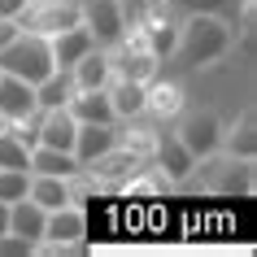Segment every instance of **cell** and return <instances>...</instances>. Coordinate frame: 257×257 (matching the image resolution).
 Wrapping results in <instances>:
<instances>
[{
  "instance_id": "7",
  "label": "cell",
  "mask_w": 257,
  "mask_h": 257,
  "mask_svg": "<svg viewBox=\"0 0 257 257\" xmlns=\"http://www.w3.org/2000/svg\"><path fill=\"white\" fill-rule=\"evenodd\" d=\"M153 166H157L170 183H179V179H188L192 170H196V157L183 149V140H179L175 131H157V140H153Z\"/></svg>"
},
{
  "instance_id": "21",
  "label": "cell",
  "mask_w": 257,
  "mask_h": 257,
  "mask_svg": "<svg viewBox=\"0 0 257 257\" xmlns=\"http://www.w3.org/2000/svg\"><path fill=\"white\" fill-rule=\"evenodd\" d=\"M74 92H79V87H74V79H70V70H53L48 79L35 83V105L40 109H61V105H70Z\"/></svg>"
},
{
  "instance_id": "26",
  "label": "cell",
  "mask_w": 257,
  "mask_h": 257,
  "mask_svg": "<svg viewBox=\"0 0 257 257\" xmlns=\"http://www.w3.org/2000/svg\"><path fill=\"white\" fill-rule=\"evenodd\" d=\"M18 31H22V27H18V18H0V48H5V44H14Z\"/></svg>"
},
{
  "instance_id": "9",
  "label": "cell",
  "mask_w": 257,
  "mask_h": 257,
  "mask_svg": "<svg viewBox=\"0 0 257 257\" xmlns=\"http://www.w3.org/2000/svg\"><path fill=\"white\" fill-rule=\"evenodd\" d=\"M113 144H122V131L118 122H79V131H74V157L79 166H92L100 153H109Z\"/></svg>"
},
{
  "instance_id": "15",
  "label": "cell",
  "mask_w": 257,
  "mask_h": 257,
  "mask_svg": "<svg viewBox=\"0 0 257 257\" xmlns=\"http://www.w3.org/2000/svg\"><path fill=\"white\" fill-rule=\"evenodd\" d=\"M31 175H57V179H74L83 175V166H79V157L74 153H66V149H48V144H35L31 149Z\"/></svg>"
},
{
  "instance_id": "6",
  "label": "cell",
  "mask_w": 257,
  "mask_h": 257,
  "mask_svg": "<svg viewBox=\"0 0 257 257\" xmlns=\"http://www.w3.org/2000/svg\"><path fill=\"white\" fill-rule=\"evenodd\" d=\"M83 27L92 31L96 48H113V44L126 40V27H122L118 0H83Z\"/></svg>"
},
{
  "instance_id": "19",
  "label": "cell",
  "mask_w": 257,
  "mask_h": 257,
  "mask_svg": "<svg viewBox=\"0 0 257 257\" xmlns=\"http://www.w3.org/2000/svg\"><path fill=\"white\" fill-rule=\"evenodd\" d=\"M70 79H74V87H109V79H113L109 48H92V53H83L79 61L70 66Z\"/></svg>"
},
{
  "instance_id": "20",
  "label": "cell",
  "mask_w": 257,
  "mask_h": 257,
  "mask_svg": "<svg viewBox=\"0 0 257 257\" xmlns=\"http://www.w3.org/2000/svg\"><path fill=\"white\" fill-rule=\"evenodd\" d=\"M27 196L40 209H61V205L74 201V188H70V179H57V175H31Z\"/></svg>"
},
{
  "instance_id": "17",
  "label": "cell",
  "mask_w": 257,
  "mask_h": 257,
  "mask_svg": "<svg viewBox=\"0 0 257 257\" xmlns=\"http://www.w3.org/2000/svg\"><path fill=\"white\" fill-rule=\"evenodd\" d=\"M44 218H48V209H40L31 196H22V201L9 205V235H18L27 244H40L44 240Z\"/></svg>"
},
{
  "instance_id": "14",
  "label": "cell",
  "mask_w": 257,
  "mask_h": 257,
  "mask_svg": "<svg viewBox=\"0 0 257 257\" xmlns=\"http://www.w3.org/2000/svg\"><path fill=\"white\" fill-rule=\"evenodd\" d=\"M74 131H79V122H74V113L66 105L61 109H40V144L70 153L74 149Z\"/></svg>"
},
{
  "instance_id": "27",
  "label": "cell",
  "mask_w": 257,
  "mask_h": 257,
  "mask_svg": "<svg viewBox=\"0 0 257 257\" xmlns=\"http://www.w3.org/2000/svg\"><path fill=\"white\" fill-rule=\"evenodd\" d=\"M27 9V0H0V18H18Z\"/></svg>"
},
{
  "instance_id": "22",
  "label": "cell",
  "mask_w": 257,
  "mask_h": 257,
  "mask_svg": "<svg viewBox=\"0 0 257 257\" xmlns=\"http://www.w3.org/2000/svg\"><path fill=\"white\" fill-rule=\"evenodd\" d=\"M170 9H179V14H222V18H240V9L248 5V0H166Z\"/></svg>"
},
{
  "instance_id": "8",
  "label": "cell",
  "mask_w": 257,
  "mask_h": 257,
  "mask_svg": "<svg viewBox=\"0 0 257 257\" xmlns=\"http://www.w3.org/2000/svg\"><path fill=\"white\" fill-rule=\"evenodd\" d=\"M140 166H144V157H140V153L113 144V149L100 153L92 166H83V175H92V179H100V183H109V188H118V183H131V175H136Z\"/></svg>"
},
{
  "instance_id": "2",
  "label": "cell",
  "mask_w": 257,
  "mask_h": 257,
  "mask_svg": "<svg viewBox=\"0 0 257 257\" xmlns=\"http://www.w3.org/2000/svg\"><path fill=\"white\" fill-rule=\"evenodd\" d=\"M0 70L14 74V79H27V83H40L53 74V48H48V35H35V31H18L14 44L0 48Z\"/></svg>"
},
{
  "instance_id": "29",
  "label": "cell",
  "mask_w": 257,
  "mask_h": 257,
  "mask_svg": "<svg viewBox=\"0 0 257 257\" xmlns=\"http://www.w3.org/2000/svg\"><path fill=\"white\" fill-rule=\"evenodd\" d=\"M5 126H9V122H5V118H0V131H5Z\"/></svg>"
},
{
  "instance_id": "28",
  "label": "cell",
  "mask_w": 257,
  "mask_h": 257,
  "mask_svg": "<svg viewBox=\"0 0 257 257\" xmlns=\"http://www.w3.org/2000/svg\"><path fill=\"white\" fill-rule=\"evenodd\" d=\"M5 231H9V205L0 201V235H5Z\"/></svg>"
},
{
  "instance_id": "25",
  "label": "cell",
  "mask_w": 257,
  "mask_h": 257,
  "mask_svg": "<svg viewBox=\"0 0 257 257\" xmlns=\"http://www.w3.org/2000/svg\"><path fill=\"white\" fill-rule=\"evenodd\" d=\"M183 105V92H179L175 83H149V105L144 109H157V113H175V109Z\"/></svg>"
},
{
  "instance_id": "16",
  "label": "cell",
  "mask_w": 257,
  "mask_h": 257,
  "mask_svg": "<svg viewBox=\"0 0 257 257\" xmlns=\"http://www.w3.org/2000/svg\"><path fill=\"white\" fill-rule=\"evenodd\" d=\"M48 48H53V66H57V70H70L83 53H92V48H96V40H92V31L79 22V27H70V31H61V35H53V40H48Z\"/></svg>"
},
{
  "instance_id": "24",
  "label": "cell",
  "mask_w": 257,
  "mask_h": 257,
  "mask_svg": "<svg viewBox=\"0 0 257 257\" xmlns=\"http://www.w3.org/2000/svg\"><path fill=\"white\" fill-rule=\"evenodd\" d=\"M27 188H31V170H5V166H0V201L5 205L22 201Z\"/></svg>"
},
{
  "instance_id": "10",
  "label": "cell",
  "mask_w": 257,
  "mask_h": 257,
  "mask_svg": "<svg viewBox=\"0 0 257 257\" xmlns=\"http://www.w3.org/2000/svg\"><path fill=\"white\" fill-rule=\"evenodd\" d=\"M83 235H87V214H83L74 201L61 205V209H48V218H44V240L48 244H70V248H79Z\"/></svg>"
},
{
  "instance_id": "4",
  "label": "cell",
  "mask_w": 257,
  "mask_h": 257,
  "mask_svg": "<svg viewBox=\"0 0 257 257\" xmlns=\"http://www.w3.org/2000/svg\"><path fill=\"white\" fill-rule=\"evenodd\" d=\"M222 126L227 122L218 118V113H209V109H196V113H188V118L175 126V136L183 140V149L201 162V157H209V153L222 149Z\"/></svg>"
},
{
  "instance_id": "1",
  "label": "cell",
  "mask_w": 257,
  "mask_h": 257,
  "mask_svg": "<svg viewBox=\"0 0 257 257\" xmlns=\"http://www.w3.org/2000/svg\"><path fill=\"white\" fill-rule=\"evenodd\" d=\"M231 48H235V22L231 18H222V14H183L170 61H179L183 70H205V66H218Z\"/></svg>"
},
{
  "instance_id": "5",
  "label": "cell",
  "mask_w": 257,
  "mask_h": 257,
  "mask_svg": "<svg viewBox=\"0 0 257 257\" xmlns=\"http://www.w3.org/2000/svg\"><path fill=\"white\" fill-rule=\"evenodd\" d=\"M109 66H113V79H131V83H153L157 79V70H162V61L144 48V44L136 40V35H126L122 44H113L109 48Z\"/></svg>"
},
{
  "instance_id": "18",
  "label": "cell",
  "mask_w": 257,
  "mask_h": 257,
  "mask_svg": "<svg viewBox=\"0 0 257 257\" xmlns=\"http://www.w3.org/2000/svg\"><path fill=\"white\" fill-rule=\"evenodd\" d=\"M222 153L227 157H244V162L257 157V118H253V109H244L240 122L222 126Z\"/></svg>"
},
{
  "instance_id": "3",
  "label": "cell",
  "mask_w": 257,
  "mask_h": 257,
  "mask_svg": "<svg viewBox=\"0 0 257 257\" xmlns=\"http://www.w3.org/2000/svg\"><path fill=\"white\" fill-rule=\"evenodd\" d=\"M83 22V0H44V5H27L18 14V27L35 31V35H61V31Z\"/></svg>"
},
{
  "instance_id": "13",
  "label": "cell",
  "mask_w": 257,
  "mask_h": 257,
  "mask_svg": "<svg viewBox=\"0 0 257 257\" xmlns=\"http://www.w3.org/2000/svg\"><path fill=\"white\" fill-rule=\"evenodd\" d=\"M66 109L74 113V122H118L113 105H109V87H79Z\"/></svg>"
},
{
  "instance_id": "11",
  "label": "cell",
  "mask_w": 257,
  "mask_h": 257,
  "mask_svg": "<svg viewBox=\"0 0 257 257\" xmlns=\"http://www.w3.org/2000/svg\"><path fill=\"white\" fill-rule=\"evenodd\" d=\"M35 83L27 79H14V74H5L0 70V118L5 122H22L35 113Z\"/></svg>"
},
{
  "instance_id": "12",
  "label": "cell",
  "mask_w": 257,
  "mask_h": 257,
  "mask_svg": "<svg viewBox=\"0 0 257 257\" xmlns=\"http://www.w3.org/2000/svg\"><path fill=\"white\" fill-rule=\"evenodd\" d=\"M109 105L118 113V122H131L140 113H149V83H131V79H109Z\"/></svg>"
},
{
  "instance_id": "23",
  "label": "cell",
  "mask_w": 257,
  "mask_h": 257,
  "mask_svg": "<svg viewBox=\"0 0 257 257\" xmlns=\"http://www.w3.org/2000/svg\"><path fill=\"white\" fill-rule=\"evenodd\" d=\"M0 166H5V170H31V149L9 131V126L0 131Z\"/></svg>"
},
{
  "instance_id": "30",
  "label": "cell",
  "mask_w": 257,
  "mask_h": 257,
  "mask_svg": "<svg viewBox=\"0 0 257 257\" xmlns=\"http://www.w3.org/2000/svg\"><path fill=\"white\" fill-rule=\"evenodd\" d=\"M27 5H44V0H27Z\"/></svg>"
}]
</instances>
